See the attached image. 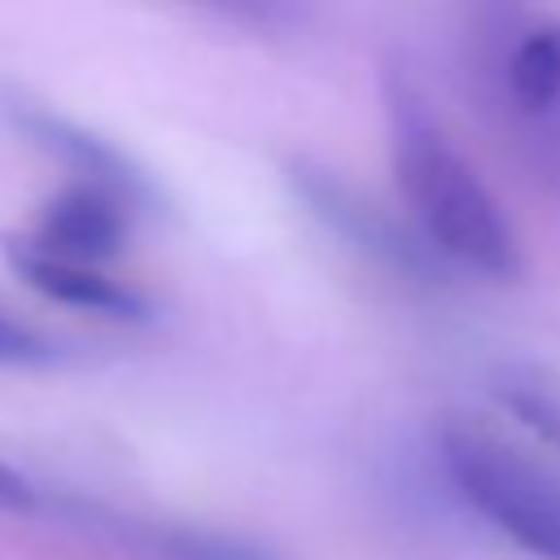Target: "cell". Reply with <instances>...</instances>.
Segmentation results:
<instances>
[{
    "label": "cell",
    "mask_w": 560,
    "mask_h": 560,
    "mask_svg": "<svg viewBox=\"0 0 560 560\" xmlns=\"http://www.w3.org/2000/svg\"><path fill=\"white\" fill-rule=\"evenodd\" d=\"M31 503H35L31 481H26L18 468L0 464V508H31Z\"/></svg>",
    "instance_id": "cell-12"
},
{
    "label": "cell",
    "mask_w": 560,
    "mask_h": 560,
    "mask_svg": "<svg viewBox=\"0 0 560 560\" xmlns=\"http://www.w3.org/2000/svg\"><path fill=\"white\" fill-rule=\"evenodd\" d=\"M289 179H293V192L306 201V210H311L332 236H341L350 249H359L363 258L385 262V267H394V271H402V276H433L438 254H433L424 241L398 232V223H394L385 210H376L372 201H363V197H359L350 184H341L332 171H319V166L298 162V166L289 171Z\"/></svg>",
    "instance_id": "cell-3"
},
{
    "label": "cell",
    "mask_w": 560,
    "mask_h": 560,
    "mask_svg": "<svg viewBox=\"0 0 560 560\" xmlns=\"http://www.w3.org/2000/svg\"><path fill=\"white\" fill-rule=\"evenodd\" d=\"M503 92L529 118L560 105V22H542L508 48Z\"/></svg>",
    "instance_id": "cell-8"
},
{
    "label": "cell",
    "mask_w": 560,
    "mask_h": 560,
    "mask_svg": "<svg viewBox=\"0 0 560 560\" xmlns=\"http://www.w3.org/2000/svg\"><path fill=\"white\" fill-rule=\"evenodd\" d=\"M52 359H57V346L39 328L22 324L0 306V368H44Z\"/></svg>",
    "instance_id": "cell-10"
},
{
    "label": "cell",
    "mask_w": 560,
    "mask_h": 560,
    "mask_svg": "<svg viewBox=\"0 0 560 560\" xmlns=\"http://www.w3.org/2000/svg\"><path fill=\"white\" fill-rule=\"evenodd\" d=\"M494 394L516 416L521 429H529L542 446H551L560 455V389L556 385H547L542 376H529V372H508V376H499Z\"/></svg>",
    "instance_id": "cell-9"
},
{
    "label": "cell",
    "mask_w": 560,
    "mask_h": 560,
    "mask_svg": "<svg viewBox=\"0 0 560 560\" xmlns=\"http://www.w3.org/2000/svg\"><path fill=\"white\" fill-rule=\"evenodd\" d=\"M4 258H9V271L26 289H35L39 298H48L57 306L105 315V319H144L149 315L144 293H136L127 280H114L96 262L48 254L26 236H4Z\"/></svg>",
    "instance_id": "cell-5"
},
{
    "label": "cell",
    "mask_w": 560,
    "mask_h": 560,
    "mask_svg": "<svg viewBox=\"0 0 560 560\" xmlns=\"http://www.w3.org/2000/svg\"><path fill=\"white\" fill-rule=\"evenodd\" d=\"M241 26H254V31H284L293 26L298 18V0H197Z\"/></svg>",
    "instance_id": "cell-11"
},
{
    "label": "cell",
    "mask_w": 560,
    "mask_h": 560,
    "mask_svg": "<svg viewBox=\"0 0 560 560\" xmlns=\"http://www.w3.org/2000/svg\"><path fill=\"white\" fill-rule=\"evenodd\" d=\"M381 88L389 171L420 228V241L459 271H472L481 280H516L521 245L494 192L451 144L429 101L402 70H389Z\"/></svg>",
    "instance_id": "cell-1"
},
{
    "label": "cell",
    "mask_w": 560,
    "mask_h": 560,
    "mask_svg": "<svg viewBox=\"0 0 560 560\" xmlns=\"http://www.w3.org/2000/svg\"><path fill=\"white\" fill-rule=\"evenodd\" d=\"M438 455L459 490L499 534L542 560H560V477L481 420L451 416L438 429Z\"/></svg>",
    "instance_id": "cell-2"
},
{
    "label": "cell",
    "mask_w": 560,
    "mask_h": 560,
    "mask_svg": "<svg viewBox=\"0 0 560 560\" xmlns=\"http://www.w3.org/2000/svg\"><path fill=\"white\" fill-rule=\"evenodd\" d=\"M4 114H9V122H13L35 149H44V153L57 158L66 171H74V179H83V184H101V188L127 197L136 210L153 201V184H149V175H144L122 149H114L109 140L92 136L88 127L61 118V114L48 109V105L22 101V96L4 101Z\"/></svg>",
    "instance_id": "cell-4"
},
{
    "label": "cell",
    "mask_w": 560,
    "mask_h": 560,
    "mask_svg": "<svg viewBox=\"0 0 560 560\" xmlns=\"http://www.w3.org/2000/svg\"><path fill=\"white\" fill-rule=\"evenodd\" d=\"M136 206L101 184H83L74 179L70 188H61L35 219V228L26 232V241H35L48 254L61 258H79V262H109L131 228Z\"/></svg>",
    "instance_id": "cell-6"
},
{
    "label": "cell",
    "mask_w": 560,
    "mask_h": 560,
    "mask_svg": "<svg viewBox=\"0 0 560 560\" xmlns=\"http://www.w3.org/2000/svg\"><path fill=\"white\" fill-rule=\"evenodd\" d=\"M114 538L136 551L140 560H280L276 551L249 542V538H232V534H214V529H192V525H136L122 521L114 525Z\"/></svg>",
    "instance_id": "cell-7"
}]
</instances>
